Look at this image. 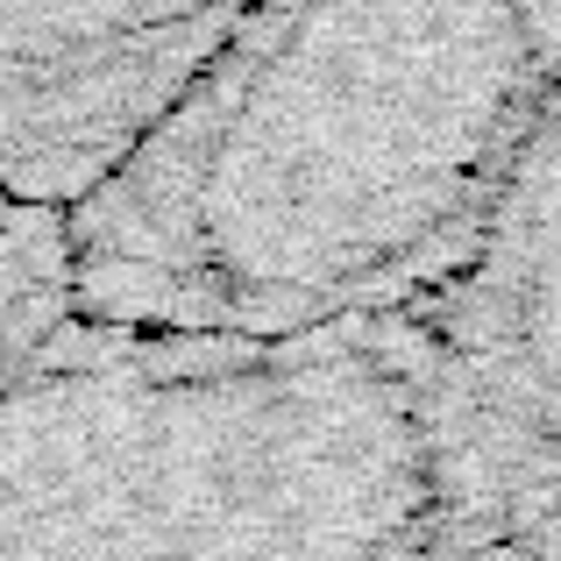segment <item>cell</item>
<instances>
[{
    "label": "cell",
    "mask_w": 561,
    "mask_h": 561,
    "mask_svg": "<svg viewBox=\"0 0 561 561\" xmlns=\"http://www.w3.org/2000/svg\"><path fill=\"white\" fill-rule=\"evenodd\" d=\"M561 85V0H256L65 206V313L328 334L426 306Z\"/></svg>",
    "instance_id": "6da1fadb"
},
{
    "label": "cell",
    "mask_w": 561,
    "mask_h": 561,
    "mask_svg": "<svg viewBox=\"0 0 561 561\" xmlns=\"http://www.w3.org/2000/svg\"><path fill=\"white\" fill-rule=\"evenodd\" d=\"M440 534L420 320H57L0 377V561H405Z\"/></svg>",
    "instance_id": "7a4b0ae2"
},
{
    "label": "cell",
    "mask_w": 561,
    "mask_h": 561,
    "mask_svg": "<svg viewBox=\"0 0 561 561\" xmlns=\"http://www.w3.org/2000/svg\"><path fill=\"white\" fill-rule=\"evenodd\" d=\"M434 377L440 548L561 561V85L462 271L412 306Z\"/></svg>",
    "instance_id": "3957f363"
},
{
    "label": "cell",
    "mask_w": 561,
    "mask_h": 561,
    "mask_svg": "<svg viewBox=\"0 0 561 561\" xmlns=\"http://www.w3.org/2000/svg\"><path fill=\"white\" fill-rule=\"evenodd\" d=\"M256 0H0V192L65 214Z\"/></svg>",
    "instance_id": "277c9868"
},
{
    "label": "cell",
    "mask_w": 561,
    "mask_h": 561,
    "mask_svg": "<svg viewBox=\"0 0 561 561\" xmlns=\"http://www.w3.org/2000/svg\"><path fill=\"white\" fill-rule=\"evenodd\" d=\"M65 320V214L0 192V377Z\"/></svg>",
    "instance_id": "5b68a950"
}]
</instances>
